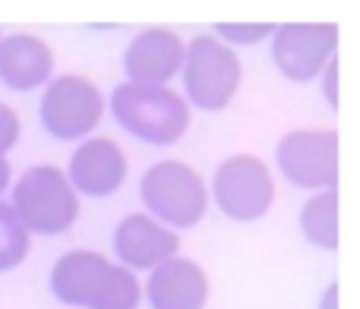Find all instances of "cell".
Masks as SVG:
<instances>
[{
	"mask_svg": "<svg viewBox=\"0 0 360 309\" xmlns=\"http://www.w3.org/2000/svg\"><path fill=\"white\" fill-rule=\"evenodd\" d=\"M338 57V25L332 22H285L272 32V60L291 82H313L326 63Z\"/></svg>",
	"mask_w": 360,
	"mask_h": 309,
	"instance_id": "cell-9",
	"label": "cell"
},
{
	"mask_svg": "<svg viewBox=\"0 0 360 309\" xmlns=\"http://www.w3.org/2000/svg\"><path fill=\"white\" fill-rule=\"evenodd\" d=\"M19 133H22V120L13 111L10 105L0 101V158H6V152L19 143Z\"/></svg>",
	"mask_w": 360,
	"mask_h": 309,
	"instance_id": "cell-18",
	"label": "cell"
},
{
	"mask_svg": "<svg viewBox=\"0 0 360 309\" xmlns=\"http://www.w3.org/2000/svg\"><path fill=\"white\" fill-rule=\"evenodd\" d=\"M32 249V234L16 218L10 202H0V272L22 265Z\"/></svg>",
	"mask_w": 360,
	"mask_h": 309,
	"instance_id": "cell-16",
	"label": "cell"
},
{
	"mask_svg": "<svg viewBox=\"0 0 360 309\" xmlns=\"http://www.w3.org/2000/svg\"><path fill=\"white\" fill-rule=\"evenodd\" d=\"M152 309H205L209 303V275L199 262L174 256L149 272L143 287Z\"/></svg>",
	"mask_w": 360,
	"mask_h": 309,
	"instance_id": "cell-14",
	"label": "cell"
},
{
	"mask_svg": "<svg viewBox=\"0 0 360 309\" xmlns=\"http://www.w3.org/2000/svg\"><path fill=\"white\" fill-rule=\"evenodd\" d=\"M105 117V95L89 76L60 73L44 86L41 95V126L60 143L89 139Z\"/></svg>",
	"mask_w": 360,
	"mask_h": 309,
	"instance_id": "cell-6",
	"label": "cell"
},
{
	"mask_svg": "<svg viewBox=\"0 0 360 309\" xmlns=\"http://www.w3.org/2000/svg\"><path fill=\"white\" fill-rule=\"evenodd\" d=\"M212 196L231 221H259L275 202L272 167L259 154H231L218 164L215 180H212Z\"/></svg>",
	"mask_w": 360,
	"mask_h": 309,
	"instance_id": "cell-7",
	"label": "cell"
},
{
	"mask_svg": "<svg viewBox=\"0 0 360 309\" xmlns=\"http://www.w3.org/2000/svg\"><path fill=\"white\" fill-rule=\"evenodd\" d=\"M0 38H4V32H0Z\"/></svg>",
	"mask_w": 360,
	"mask_h": 309,
	"instance_id": "cell-22",
	"label": "cell"
},
{
	"mask_svg": "<svg viewBox=\"0 0 360 309\" xmlns=\"http://www.w3.org/2000/svg\"><path fill=\"white\" fill-rule=\"evenodd\" d=\"M51 291L60 303L82 309H136L143 284L136 272L95 249H70L51 268Z\"/></svg>",
	"mask_w": 360,
	"mask_h": 309,
	"instance_id": "cell-1",
	"label": "cell"
},
{
	"mask_svg": "<svg viewBox=\"0 0 360 309\" xmlns=\"http://www.w3.org/2000/svg\"><path fill=\"white\" fill-rule=\"evenodd\" d=\"M63 173L76 190V196L82 192L89 199H105L124 186L127 154L111 136H89L70 154V167Z\"/></svg>",
	"mask_w": 360,
	"mask_h": 309,
	"instance_id": "cell-11",
	"label": "cell"
},
{
	"mask_svg": "<svg viewBox=\"0 0 360 309\" xmlns=\"http://www.w3.org/2000/svg\"><path fill=\"white\" fill-rule=\"evenodd\" d=\"M10 209L25 224L29 234H63L79 218V196L67 173L54 164H35L16 180Z\"/></svg>",
	"mask_w": 360,
	"mask_h": 309,
	"instance_id": "cell-5",
	"label": "cell"
},
{
	"mask_svg": "<svg viewBox=\"0 0 360 309\" xmlns=\"http://www.w3.org/2000/svg\"><path fill=\"white\" fill-rule=\"evenodd\" d=\"M10 180H13V167H10V161L6 158H0V196L6 192V186H10Z\"/></svg>",
	"mask_w": 360,
	"mask_h": 309,
	"instance_id": "cell-20",
	"label": "cell"
},
{
	"mask_svg": "<svg viewBox=\"0 0 360 309\" xmlns=\"http://www.w3.org/2000/svg\"><path fill=\"white\" fill-rule=\"evenodd\" d=\"M275 164L288 183L300 190H335L338 183V133L329 126L319 130H291L275 149Z\"/></svg>",
	"mask_w": 360,
	"mask_h": 309,
	"instance_id": "cell-8",
	"label": "cell"
},
{
	"mask_svg": "<svg viewBox=\"0 0 360 309\" xmlns=\"http://www.w3.org/2000/svg\"><path fill=\"white\" fill-rule=\"evenodd\" d=\"M323 95L332 107H338V57H332L323 70Z\"/></svg>",
	"mask_w": 360,
	"mask_h": 309,
	"instance_id": "cell-19",
	"label": "cell"
},
{
	"mask_svg": "<svg viewBox=\"0 0 360 309\" xmlns=\"http://www.w3.org/2000/svg\"><path fill=\"white\" fill-rule=\"evenodd\" d=\"M114 253H117V265L130 272H143V268L152 272L155 265L180 256V234L158 224L146 211H133L120 218L114 230Z\"/></svg>",
	"mask_w": 360,
	"mask_h": 309,
	"instance_id": "cell-12",
	"label": "cell"
},
{
	"mask_svg": "<svg viewBox=\"0 0 360 309\" xmlns=\"http://www.w3.org/2000/svg\"><path fill=\"white\" fill-rule=\"evenodd\" d=\"M184 98L199 111H224L237 98L243 82V63L234 48L215 35H196L184 51Z\"/></svg>",
	"mask_w": 360,
	"mask_h": 309,
	"instance_id": "cell-4",
	"label": "cell"
},
{
	"mask_svg": "<svg viewBox=\"0 0 360 309\" xmlns=\"http://www.w3.org/2000/svg\"><path fill=\"white\" fill-rule=\"evenodd\" d=\"M139 196L149 209L146 215L177 234L196 228L209 209V186H205L202 173L177 158L149 164V171L139 180Z\"/></svg>",
	"mask_w": 360,
	"mask_h": 309,
	"instance_id": "cell-3",
	"label": "cell"
},
{
	"mask_svg": "<svg viewBox=\"0 0 360 309\" xmlns=\"http://www.w3.org/2000/svg\"><path fill=\"white\" fill-rule=\"evenodd\" d=\"M323 309H338V284H329V291L323 297Z\"/></svg>",
	"mask_w": 360,
	"mask_h": 309,
	"instance_id": "cell-21",
	"label": "cell"
},
{
	"mask_svg": "<svg viewBox=\"0 0 360 309\" xmlns=\"http://www.w3.org/2000/svg\"><path fill=\"white\" fill-rule=\"evenodd\" d=\"M111 114L130 136L149 145H174L193 120L190 105L177 88L133 82H120L111 92Z\"/></svg>",
	"mask_w": 360,
	"mask_h": 309,
	"instance_id": "cell-2",
	"label": "cell"
},
{
	"mask_svg": "<svg viewBox=\"0 0 360 309\" xmlns=\"http://www.w3.org/2000/svg\"><path fill=\"white\" fill-rule=\"evenodd\" d=\"M300 230L319 249H338V192H316L300 209Z\"/></svg>",
	"mask_w": 360,
	"mask_h": 309,
	"instance_id": "cell-15",
	"label": "cell"
},
{
	"mask_svg": "<svg viewBox=\"0 0 360 309\" xmlns=\"http://www.w3.org/2000/svg\"><path fill=\"white\" fill-rule=\"evenodd\" d=\"M184 38L171 25H149L124 51L127 82L133 86H168L184 67Z\"/></svg>",
	"mask_w": 360,
	"mask_h": 309,
	"instance_id": "cell-10",
	"label": "cell"
},
{
	"mask_svg": "<svg viewBox=\"0 0 360 309\" xmlns=\"http://www.w3.org/2000/svg\"><path fill=\"white\" fill-rule=\"evenodd\" d=\"M272 32H275L272 22H218L215 25V38L224 41L228 48H234V44H243V48L259 44L266 38H272Z\"/></svg>",
	"mask_w": 360,
	"mask_h": 309,
	"instance_id": "cell-17",
	"label": "cell"
},
{
	"mask_svg": "<svg viewBox=\"0 0 360 309\" xmlns=\"http://www.w3.org/2000/svg\"><path fill=\"white\" fill-rule=\"evenodd\" d=\"M57 57L44 38L32 32H10L0 38V82L13 92H32L54 79Z\"/></svg>",
	"mask_w": 360,
	"mask_h": 309,
	"instance_id": "cell-13",
	"label": "cell"
}]
</instances>
